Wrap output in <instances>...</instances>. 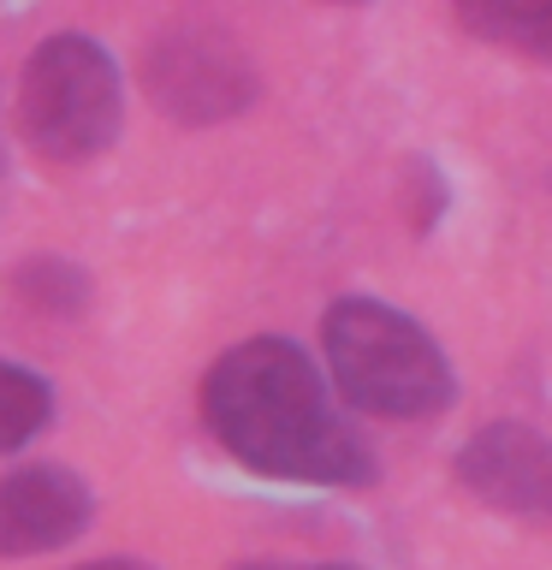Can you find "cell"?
Here are the masks:
<instances>
[{"instance_id": "6da1fadb", "label": "cell", "mask_w": 552, "mask_h": 570, "mask_svg": "<svg viewBox=\"0 0 552 570\" xmlns=\"http://www.w3.org/2000/svg\"><path fill=\"white\" fill-rule=\"evenodd\" d=\"M208 434L249 475L297 481V488H368L374 452L338 416L327 381L297 338L256 333L214 356L203 374Z\"/></svg>"}, {"instance_id": "7a4b0ae2", "label": "cell", "mask_w": 552, "mask_h": 570, "mask_svg": "<svg viewBox=\"0 0 552 570\" xmlns=\"http://www.w3.org/2000/svg\"><path fill=\"white\" fill-rule=\"evenodd\" d=\"M321 351H327L338 399L381 422H422L452 410L457 368L440 338L416 315L392 309L381 297H338L321 315Z\"/></svg>"}, {"instance_id": "3957f363", "label": "cell", "mask_w": 552, "mask_h": 570, "mask_svg": "<svg viewBox=\"0 0 552 570\" xmlns=\"http://www.w3.org/2000/svg\"><path fill=\"white\" fill-rule=\"evenodd\" d=\"M125 125L119 66L96 36L60 30L30 48L18 71V137L48 167H83L114 149Z\"/></svg>"}, {"instance_id": "277c9868", "label": "cell", "mask_w": 552, "mask_h": 570, "mask_svg": "<svg viewBox=\"0 0 552 570\" xmlns=\"http://www.w3.org/2000/svg\"><path fill=\"white\" fill-rule=\"evenodd\" d=\"M142 89L172 125H226L256 107L262 78L220 30H167L142 53Z\"/></svg>"}, {"instance_id": "5b68a950", "label": "cell", "mask_w": 552, "mask_h": 570, "mask_svg": "<svg viewBox=\"0 0 552 570\" xmlns=\"http://www.w3.org/2000/svg\"><path fill=\"white\" fill-rule=\"evenodd\" d=\"M457 481L487 511L552 523V440L529 422H487L457 445Z\"/></svg>"}, {"instance_id": "8992f818", "label": "cell", "mask_w": 552, "mask_h": 570, "mask_svg": "<svg viewBox=\"0 0 552 570\" xmlns=\"http://www.w3.org/2000/svg\"><path fill=\"white\" fill-rule=\"evenodd\" d=\"M96 493L66 463H24L0 475V559H36L60 552L89 529Z\"/></svg>"}, {"instance_id": "52a82bcc", "label": "cell", "mask_w": 552, "mask_h": 570, "mask_svg": "<svg viewBox=\"0 0 552 570\" xmlns=\"http://www.w3.org/2000/svg\"><path fill=\"white\" fill-rule=\"evenodd\" d=\"M452 12L475 42L552 66V0H452Z\"/></svg>"}, {"instance_id": "ba28073f", "label": "cell", "mask_w": 552, "mask_h": 570, "mask_svg": "<svg viewBox=\"0 0 552 570\" xmlns=\"http://www.w3.org/2000/svg\"><path fill=\"white\" fill-rule=\"evenodd\" d=\"M53 416V386L24 363H7L0 356V452H18L48 428Z\"/></svg>"}, {"instance_id": "9c48e42d", "label": "cell", "mask_w": 552, "mask_h": 570, "mask_svg": "<svg viewBox=\"0 0 552 570\" xmlns=\"http://www.w3.org/2000/svg\"><path fill=\"white\" fill-rule=\"evenodd\" d=\"M12 297L42 315H78L89 303V274L60 256H36L24 267H12Z\"/></svg>"}, {"instance_id": "30bf717a", "label": "cell", "mask_w": 552, "mask_h": 570, "mask_svg": "<svg viewBox=\"0 0 552 570\" xmlns=\"http://www.w3.org/2000/svg\"><path fill=\"white\" fill-rule=\"evenodd\" d=\"M71 570H155L149 559H89V564H71Z\"/></svg>"}, {"instance_id": "8fae6325", "label": "cell", "mask_w": 552, "mask_h": 570, "mask_svg": "<svg viewBox=\"0 0 552 570\" xmlns=\"http://www.w3.org/2000/svg\"><path fill=\"white\" fill-rule=\"evenodd\" d=\"M238 570H351V564H238Z\"/></svg>"}, {"instance_id": "7c38bea8", "label": "cell", "mask_w": 552, "mask_h": 570, "mask_svg": "<svg viewBox=\"0 0 552 570\" xmlns=\"http://www.w3.org/2000/svg\"><path fill=\"white\" fill-rule=\"evenodd\" d=\"M327 7H368V0H327Z\"/></svg>"}]
</instances>
